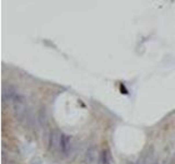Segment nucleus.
Returning a JSON list of instances; mask_svg holds the SVG:
<instances>
[{
    "instance_id": "obj_1",
    "label": "nucleus",
    "mask_w": 175,
    "mask_h": 164,
    "mask_svg": "<svg viewBox=\"0 0 175 164\" xmlns=\"http://www.w3.org/2000/svg\"><path fill=\"white\" fill-rule=\"evenodd\" d=\"M61 131L59 129H53L49 132L48 139V149L50 152L55 153L60 150V142H61Z\"/></svg>"
},
{
    "instance_id": "obj_2",
    "label": "nucleus",
    "mask_w": 175,
    "mask_h": 164,
    "mask_svg": "<svg viewBox=\"0 0 175 164\" xmlns=\"http://www.w3.org/2000/svg\"><path fill=\"white\" fill-rule=\"evenodd\" d=\"M75 142L72 140V138L68 134H62L61 136V142H60V152L64 156H70V154L73 150Z\"/></svg>"
},
{
    "instance_id": "obj_3",
    "label": "nucleus",
    "mask_w": 175,
    "mask_h": 164,
    "mask_svg": "<svg viewBox=\"0 0 175 164\" xmlns=\"http://www.w3.org/2000/svg\"><path fill=\"white\" fill-rule=\"evenodd\" d=\"M96 152H97V149L94 144L90 145L86 151H85L84 154V163L85 164H94L95 160H96Z\"/></svg>"
},
{
    "instance_id": "obj_4",
    "label": "nucleus",
    "mask_w": 175,
    "mask_h": 164,
    "mask_svg": "<svg viewBox=\"0 0 175 164\" xmlns=\"http://www.w3.org/2000/svg\"><path fill=\"white\" fill-rule=\"evenodd\" d=\"M38 124L42 128H47V112H46V108L45 107H42L38 112Z\"/></svg>"
},
{
    "instance_id": "obj_5",
    "label": "nucleus",
    "mask_w": 175,
    "mask_h": 164,
    "mask_svg": "<svg viewBox=\"0 0 175 164\" xmlns=\"http://www.w3.org/2000/svg\"><path fill=\"white\" fill-rule=\"evenodd\" d=\"M100 164H112V159L108 150H103L100 154Z\"/></svg>"
},
{
    "instance_id": "obj_6",
    "label": "nucleus",
    "mask_w": 175,
    "mask_h": 164,
    "mask_svg": "<svg viewBox=\"0 0 175 164\" xmlns=\"http://www.w3.org/2000/svg\"><path fill=\"white\" fill-rule=\"evenodd\" d=\"M153 164H159V161H158V160H154V163Z\"/></svg>"
},
{
    "instance_id": "obj_7",
    "label": "nucleus",
    "mask_w": 175,
    "mask_h": 164,
    "mask_svg": "<svg viewBox=\"0 0 175 164\" xmlns=\"http://www.w3.org/2000/svg\"><path fill=\"white\" fill-rule=\"evenodd\" d=\"M127 164H136V163H135V162H131V161H129V162H128Z\"/></svg>"
}]
</instances>
